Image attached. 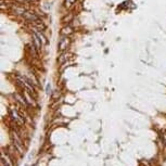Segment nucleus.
I'll return each mask as SVG.
<instances>
[{"label": "nucleus", "instance_id": "obj_8", "mask_svg": "<svg viewBox=\"0 0 166 166\" xmlns=\"http://www.w3.org/2000/svg\"><path fill=\"white\" fill-rule=\"evenodd\" d=\"M35 33L38 35V37L40 38V40H41V43H43V45H46L47 43V38L45 37V35H43L41 32H37V31H35Z\"/></svg>", "mask_w": 166, "mask_h": 166}, {"label": "nucleus", "instance_id": "obj_7", "mask_svg": "<svg viewBox=\"0 0 166 166\" xmlns=\"http://www.w3.org/2000/svg\"><path fill=\"white\" fill-rule=\"evenodd\" d=\"M72 33H73V28H72L71 26H65L63 29H62V34L63 35H71Z\"/></svg>", "mask_w": 166, "mask_h": 166}, {"label": "nucleus", "instance_id": "obj_3", "mask_svg": "<svg viewBox=\"0 0 166 166\" xmlns=\"http://www.w3.org/2000/svg\"><path fill=\"white\" fill-rule=\"evenodd\" d=\"M23 18H24V20H26V21H29V22H37L39 21L38 20V16L34 13V12H32V11H26L24 14H23Z\"/></svg>", "mask_w": 166, "mask_h": 166}, {"label": "nucleus", "instance_id": "obj_5", "mask_svg": "<svg viewBox=\"0 0 166 166\" xmlns=\"http://www.w3.org/2000/svg\"><path fill=\"white\" fill-rule=\"evenodd\" d=\"M1 163H2V166H12V163H11L10 159L6 156L4 154H2V159H1Z\"/></svg>", "mask_w": 166, "mask_h": 166}, {"label": "nucleus", "instance_id": "obj_9", "mask_svg": "<svg viewBox=\"0 0 166 166\" xmlns=\"http://www.w3.org/2000/svg\"><path fill=\"white\" fill-rule=\"evenodd\" d=\"M14 98L16 100H18L19 102H21L22 104H23V105H25V106H27V102H26V101H25V100H23V98H22L21 95H18V93H15L14 95Z\"/></svg>", "mask_w": 166, "mask_h": 166}, {"label": "nucleus", "instance_id": "obj_12", "mask_svg": "<svg viewBox=\"0 0 166 166\" xmlns=\"http://www.w3.org/2000/svg\"><path fill=\"white\" fill-rule=\"evenodd\" d=\"M162 138H163V140H164V142H165V145H166V134L165 133H163L162 134Z\"/></svg>", "mask_w": 166, "mask_h": 166}, {"label": "nucleus", "instance_id": "obj_11", "mask_svg": "<svg viewBox=\"0 0 166 166\" xmlns=\"http://www.w3.org/2000/svg\"><path fill=\"white\" fill-rule=\"evenodd\" d=\"M76 1V0H65V7L66 8H71L73 4H74V2Z\"/></svg>", "mask_w": 166, "mask_h": 166}, {"label": "nucleus", "instance_id": "obj_4", "mask_svg": "<svg viewBox=\"0 0 166 166\" xmlns=\"http://www.w3.org/2000/svg\"><path fill=\"white\" fill-rule=\"evenodd\" d=\"M33 39H34V43H35L36 49H37V50L41 49V47H43V43H41L40 38H39L38 35H37L35 32H34V34H33Z\"/></svg>", "mask_w": 166, "mask_h": 166}, {"label": "nucleus", "instance_id": "obj_2", "mask_svg": "<svg viewBox=\"0 0 166 166\" xmlns=\"http://www.w3.org/2000/svg\"><path fill=\"white\" fill-rule=\"evenodd\" d=\"M9 113H10V116L12 117V120H15V123L20 124V125H22V124H23V118H22V117H20V114H19L14 109L9 110Z\"/></svg>", "mask_w": 166, "mask_h": 166}, {"label": "nucleus", "instance_id": "obj_6", "mask_svg": "<svg viewBox=\"0 0 166 166\" xmlns=\"http://www.w3.org/2000/svg\"><path fill=\"white\" fill-rule=\"evenodd\" d=\"M13 11H14L16 14H24L25 12V9L23 7H20V6H15V7H13Z\"/></svg>", "mask_w": 166, "mask_h": 166}, {"label": "nucleus", "instance_id": "obj_1", "mask_svg": "<svg viewBox=\"0 0 166 166\" xmlns=\"http://www.w3.org/2000/svg\"><path fill=\"white\" fill-rule=\"evenodd\" d=\"M70 43H71V40H70L68 37H63L60 40V43H59V50H60L61 52H63L64 50H66L68 48Z\"/></svg>", "mask_w": 166, "mask_h": 166}, {"label": "nucleus", "instance_id": "obj_10", "mask_svg": "<svg viewBox=\"0 0 166 166\" xmlns=\"http://www.w3.org/2000/svg\"><path fill=\"white\" fill-rule=\"evenodd\" d=\"M67 59H68V56H67V53H62V56L60 57L59 61H60V63H64L65 61H67Z\"/></svg>", "mask_w": 166, "mask_h": 166}]
</instances>
